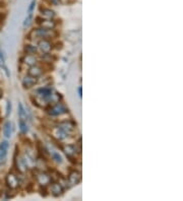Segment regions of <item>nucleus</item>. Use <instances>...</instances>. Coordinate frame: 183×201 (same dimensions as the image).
<instances>
[{
	"mask_svg": "<svg viewBox=\"0 0 183 201\" xmlns=\"http://www.w3.org/2000/svg\"><path fill=\"white\" fill-rule=\"evenodd\" d=\"M48 113L52 116H60L67 113V109L62 104H56L48 109Z\"/></svg>",
	"mask_w": 183,
	"mask_h": 201,
	"instance_id": "1",
	"label": "nucleus"
},
{
	"mask_svg": "<svg viewBox=\"0 0 183 201\" xmlns=\"http://www.w3.org/2000/svg\"><path fill=\"white\" fill-rule=\"evenodd\" d=\"M36 83H37V77L28 75L22 79V86L25 89H30V87L34 86Z\"/></svg>",
	"mask_w": 183,
	"mask_h": 201,
	"instance_id": "7",
	"label": "nucleus"
},
{
	"mask_svg": "<svg viewBox=\"0 0 183 201\" xmlns=\"http://www.w3.org/2000/svg\"><path fill=\"white\" fill-rule=\"evenodd\" d=\"M1 97H2V91L0 89V98H1Z\"/></svg>",
	"mask_w": 183,
	"mask_h": 201,
	"instance_id": "29",
	"label": "nucleus"
},
{
	"mask_svg": "<svg viewBox=\"0 0 183 201\" xmlns=\"http://www.w3.org/2000/svg\"><path fill=\"white\" fill-rule=\"evenodd\" d=\"M63 149H64V151H65L66 156L70 159L72 158L74 154H75V147H74L73 145H67V146H65Z\"/></svg>",
	"mask_w": 183,
	"mask_h": 201,
	"instance_id": "15",
	"label": "nucleus"
},
{
	"mask_svg": "<svg viewBox=\"0 0 183 201\" xmlns=\"http://www.w3.org/2000/svg\"><path fill=\"white\" fill-rule=\"evenodd\" d=\"M58 128L59 129H61L62 131H64L65 133L67 134H70L72 131L74 130V124L70 122V121H64V122L60 123V124L58 125Z\"/></svg>",
	"mask_w": 183,
	"mask_h": 201,
	"instance_id": "3",
	"label": "nucleus"
},
{
	"mask_svg": "<svg viewBox=\"0 0 183 201\" xmlns=\"http://www.w3.org/2000/svg\"><path fill=\"white\" fill-rule=\"evenodd\" d=\"M25 51L27 54H36L37 53V47H35V46L33 45H25Z\"/></svg>",
	"mask_w": 183,
	"mask_h": 201,
	"instance_id": "20",
	"label": "nucleus"
},
{
	"mask_svg": "<svg viewBox=\"0 0 183 201\" xmlns=\"http://www.w3.org/2000/svg\"><path fill=\"white\" fill-rule=\"evenodd\" d=\"M37 181L40 183L41 185L45 186V185H47L50 183L51 178L48 174H46V173H40V174H38V176H37Z\"/></svg>",
	"mask_w": 183,
	"mask_h": 201,
	"instance_id": "9",
	"label": "nucleus"
},
{
	"mask_svg": "<svg viewBox=\"0 0 183 201\" xmlns=\"http://www.w3.org/2000/svg\"><path fill=\"white\" fill-rule=\"evenodd\" d=\"M15 165H16V169L20 173H25L28 170V163L27 159H25V158L19 156V158L15 159Z\"/></svg>",
	"mask_w": 183,
	"mask_h": 201,
	"instance_id": "4",
	"label": "nucleus"
},
{
	"mask_svg": "<svg viewBox=\"0 0 183 201\" xmlns=\"http://www.w3.org/2000/svg\"><path fill=\"white\" fill-rule=\"evenodd\" d=\"M55 135L57 136V138L60 139V140H63V139L67 138V133H65L64 131H62L61 129H59V128H57V129H56Z\"/></svg>",
	"mask_w": 183,
	"mask_h": 201,
	"instance_id": "21",
	"label": "nucleus"
},
{
	"mask_svg": "<svg viewBox=\"0 0 183 201\" xmlns=\"http://www.w3.org/2000/svg\"><path fill=\"white\" fill-rule=\"evenodd\" d=\"M81 180V175L79 172L77 171H73L69 174L68 177V181L70 183V185H77Z\"/></svg>",
	"mask_w": 183,
	"mask_h": 201,
	"instance_id": "5",
	"label": "nucleus"
},
{
	"mask_svg": "<svg viewBox=\"0 0 183 201\" xmlns=\"http://www.w3.org/2000/svg\"><path fill=\"white\" fill-rule=\"evenodd\" d=\"M24 62L30 66L36 65V63H37V58H36L35 55H33V54H28V55L25 56Z\"/></svg>",
	"mask_w": 183,
	"mask_h": 201,
	"instance_id": "11",
	"label": "nucleus"
},
{
	"mask_svg": "<svg viewBox=\"0 0 183 201\" xmlns=\"http://www.w3.org/2000/svg\"><path fill=\"white\" fill-rule=\"evenodd\" d=\"M35 4H36V1L34 0V1L31 3L30 7H29V13H32V12H33V9H34V7H35Z\"/></svg>",
	"mask_w": 183,
	"mask_h": 201,
	"instance_id": "26",
	"label": "nucleus"
},
{
	"mask_svg": "<svg viewBox=\"0 0 183 201\" xmlns=\"http://www.w3.org/2000/svg\"><path fill=\"white\" fill-rule=\"evenodd\" d=\"M49 153H50L51 156H52V159L56 162V163L62 164V158H61V156L57 153V151H55V150H53V149H52V150H50Z\"/></svg>",
	"mask_w": 183,
	"mask_h": 201,
	"instance_id": "17",
	"label": "nucleus"
},
{
	"mask_svg": "<svg viewBox=\"0 0 183 201\" xmlns=\"http://www.w3.org/2000/svg\"><path fill=\"white\" fill-rule=\"evenodd\" d=\"M3 134L6 138H9L12 134V125L9 121H7L3 126Z\"/></svg>",
	"mask_w": 183,
	"mask_h": 201,
	"instance_id": "12",
	"label": "nucleus"
},
{
	"mask_svg": "<svg viewBox=\"0 0 183 201\" xmlns=\"http://www.w3.org/2000/svg\"><path fill=\"white\" fill-rule=\"evenodd\" d=\"M5 162H6V156L0 153V166H1V165H3Z\"/></svg>",
	"mask_w": 183,
	"mask_h": 201,
	"instance_id": "25",
	"label": "nucleus"
},
{
	"mask_svg": "<svg viewBox=\"0 0 183 201\" xmlns=\"http://www.w3.org/2000/svg\"><path fill=\"white\" fill-rule=\"evenodd\" d=\"M59 1H60V0H50L51 3H53L54 5H57L59 3Z\"/></svg>",
	"mask_w": 183,
	"mask_h": 201,
	"instance_id": "27",
	"label": "nucleus"
},
{
	"mask_svg": "<svg viewBox=\"0 0 183 201\" xmlns=\"http://www.w3.org/2000/svg\"><path fill=\"white\" fill-rule=\"evenodd\" d=\"M43 74V69L41 67H39L37 65H33L30 67L29 70V75L33 76V77H39Z\"/></svg>",
	"mask_w": 183,
	"mask_h": 201,
	"instance_id": "10",
	"label": "nucleus"
},
{
	"mask_svg": "<svg viewBox=\"0 0 183 201\" xmlns=\"http://www.w3.org/2000/svg\"><path fill=\"white\" fill-rule=\"evenodd\" d=\"M78 95H79V97H81V96H82V92H81V87H78Z\"/></svg>",
	"mask_w": 183,
	"mask_h": 201,
	"instance_id": "28",
	"label": "nucleus"
},
{
	"mask_svg": "<svg viewBox=\"0 0 183 201\" xmlns=\"http://www.w3.org/2000/svg\"><path fill=\"white\" fill-rule=\"evenodd\" d=\"M42 13H43V15H45L46 17H49V19H52V17H54V15H55L54 11L51 9H43Z\"/></svg>",
	"mask_w": 183,
	"mask_h": 201,
	"instance_id": "22",
	"label": "nucleus"
},
{
	"mask_svg": "<svg viewBox=\"0 0 183 201\" xmlns=\"http://www.w3.org/2000/svg\"><path fill=\"white\" fill-rule=\"evenodd\" d=\"M19 129H20V131H22V133H24V134L27 133L28 130H29L28 125H27V121H25V120H20L19 119Z\"/></svg>",
	"mask_w": 183,
	"mask_h": 201,
	"instance_id": "19",
	"label": "nucleus"
},
{
	"mask_svg": "<svg viewBox=\"0 0 183 201\" xmlns=\"http://www.w3.org/2000/svg\"><path fill=\"white\" fill-rule=\"evenodd\" d=\"M19 117L20 120H25L27 121V111H25V109L24 108V106H22V103H19Z\"/></svg>",
	"mask_w": 183,
	"mask_h": 201,
	"instance_id": "14",
	"label": "nucleus"
},
{
	"mask_svg": "<svg viewBox=\"0 0 183 201\" xmlns=\"http://www.w3.org/2000/svg\"><path fill=\"white\" fill-rule=\"evenodd\" d=\"M39 48L43 51L44 53H49L52 49V44H51L49 41H47L46 39H43L39 42Z\"/></svg>",
	"mask_w": 183,
	"mask_h": 201,
	"instance_id": "8",
	"label": "nucleus"
},
{
	"mask_svg": "<svg viewBox=\"0 0 183 201\" xmlns=\"http://www.w3.org/2000/svg\"><path fill=\"white\" fill-rule=\"evenodd\" d=\"M6 184L10 189H16L19 185V180L17 176H15L12 173H9L6 176Z\"/></svg>",
	"mask_w": 183,
	"mask_h": 201,
	"instance_id": "2",
	"label": "nucleus"
},
{
	"mask_svg": "<svg viewBox=\"0 0 183 201\" xmlns=\"http://www.w3.org/2000/svg\"><path fill=\"white\" fill-rule=\"evenodd\" d=\"M51 193L54 195V196L58 197L60 195L63 194V187L60 183H53L51 185Z\"/></svg>",
	"mask_w": 183,
	"mask_h": 201,
	"instance_id": "6",
	"label": "nucleus"
},
{
	"mask_svg": "<svg viewBox=\"0 0 183 201\" xmlns=\"http://www.w3.org/2000/svg\"><path fill=\"white\" fill-rule=\"evenodd\" d=\"M10 112H11V103H10V100H7V104H6V116H9Z\"/></svg>",
	"mask_w": 183,
	"mask_h": 201,
	"instance_id": "24",
	"label": "nucleus"
},
{
	"mask_svg": "<svg viewBox=\"0 0 183 201\" xmlns=\"http://www.w3.org/2000/svg\"><path fill=\"white\" fill-rule=\"evenodd\" d=\"M8 148H9V144L7 141H2V142L0 143V153H1L6 156L7 151H8Z\"/></svg>",
	"mask_w": 183,
	"mask_h": 201,
	"instance_id": "18",
	"label": "nucleus"
},
{
	"mask_svg": "<svg viewBox=\"0 0 183 201\" xmlns=\"http://www.w3.org/2000/svg\"><path fill=\"white\" fill-rule=\"evenodd\" d=\"M31 22H32V13H29L24 22V28H28L31 25Z\"/></svg>",
	"mask_w": 183,
	"mask_h": 201,
	"instance_id": "23",
	"label": "nucleus"
},
{
	"mask_svg": "<svg viewBox=\"0 0 183 201\" xmlns=\"http://www.w3.org/2000/svg\"><path fill=\"white\" fill-rule=\"evenodd\" d=\"M49 30H46V29H43V28H41V29H37L35 31V34L38 36V37L42 38V39H45L48 37L49 35Z\"/></svg>",
	"mask_w": 183,
	"mask_h": 201,
	"instance_id": "16",
	"label": "nucleus"
},
{
	"mask_svg": "<svg viewBox=\"0 0 183 201\" xmlns=\"http://www.w3.org/2000/svg\"><path fill=\"white\" fill-rule=\"evenodd\" d=\"M41 25H42L43 29L46 30H53L55 28V22L51 19H44L41 22Z\"/></svg>",
	"mask_w": 183,
	"mask_h": 201,
	"instance_id": "13",
	"label": "nucleus"
}]
</instances>
